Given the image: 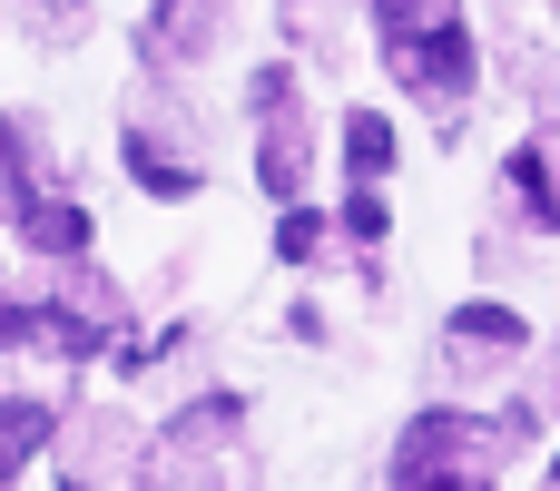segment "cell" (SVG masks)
Here are the masks:
<instances>
[{"label":"cell","instance_id":"9c48e42d","mask_svg":"<svg viewBox=\"0 0 560 491\" xmlns=\"http://www.w3.org/2000/svg\"><path fill=\"white\" fill-rule=\"evenodd\" d=\"M502 177H512V207H522L541 236H560V128H532Z\"/></svg>","mask_w":560,"mask_h":491},{"label":"cell","instance_id":"5bb4252c","mask_svg":"<svg viewBox=\"0 0 560 491\" xmlns=\"http://www.w3.org/2000/svg\"><path fill=\"white\" fill-rule=\"evenodd\" d=\"M20 10H30L39 39H79V30H89V0H20Z\"/></svg>","mask_w":560,"mask_h":491},{"label":"cell","instance_id":"5b68a950","mask_svg":"<svg viewBox=\"0 0 560 491\" xmlns=\"http://www.w3.org/2000/svg\"><path fill=\"white\" fill-rule=\"evenodd\" d=\"M246 118H256V177H266V197H305V177H315V118H305L295 69H256L246 79Z\"/></svg>","mask_w":560,"mask_h":491},{"label":"cell","instance_id":"e0dca14e","mask_svg":"<svg viewBox=\"0 0 560 491\" xmlns=\"http://www.w3.org/2000/svg\"><path fill=\"white\" fill-rule=\"evenodd\" d=\"M551 472H560V463H551Z\"/></svg>","mask_w":560,"mask_h":491},{"label":"cell","instance_id":"ba28073f","mask_svg":"<svg viewBox=\"0 0 560 491\" xmlns=\"http://www.w3.org/2000/svg\"><path fill=\"white\" fill-rule=\"evenodd\" d=\"M128 433H138V423H128V413H108V404H98V413H79V423H69V443H59V472H69V482H118V472H138V443H128Z\"/></svg>","mask_w":560,"mask_h":491},{"label":"cell","instance_id":"9a60e30c","mask_svg":"<svg viewBox=\"0 0 560 491\" xmlns=\"http://www.w3.org/2000/svg\"><path fill=\"white\" fill-rule=\"evenodd\" d=\"M345 236H354V246H384V197H374V187L345 197Z\"/></svg>","mask_w":560,"mask_h":491},{"label":"cell","instance_id":"8992f818","mask_svg":"<svg viewBox=\"0 0 560 491\" xmlns=\"http://www.w3.org/2000/svg\"><path fill=\"white\" fill-rule=\"evenodd\" d=\"M522 354H532V325H522L502 295H482V305H453V315H443V374H453V384H512V374H522Z\"/></svg>","mask_w":560,"mask_h":491},{"label":"cell","instance_id":"30bf717a","mask_svg":"<svg viewBox=\"0 0 560 491\" xmlns=\"http://www.w3.org/2000/svg\"><path fill=\"white\" fill-rule=\"evenodd\" d=\"M10 226H20L39 256H89V207H69L59 187H30V197L10 207Z\"/></svg>","mask_w":560,"mask_h":491},{"label":"cell","instance_id":"52a82bcc","mask_svg":"<svg viewBox=\"0 0 560 491\" xmlns=\"http://www.w3.org/2000/svg\"><path fill=\"white\" fill-rule=\"evenodd\" d=\"M226 39V0H158L148 20V69H197Z\"/></svg>","mask_w":560,"mask_h":491},{"label":"cell","instance_id":"7c38bea8","mask_svg":"<svg viewBox=\"0 0 560 491\" xmlns=\"http://www.w3.org/2000/svg\"><path fill=\"white\" fill-rule=\"evenodd\" d=\"M30 453H49V404H0V482H10Z\"/></svg>","mask_w":560,"mask_h":491},{"label":"cell","instance_id":"277c9868","mask_svg":"<svg viewBox=\"0 0 560 491\" xmlns=\"http://www.w3.org/2000/svg\"><path fill=\"white\" fill-rule=\"evenodd\" d=\"M512 443L482 413H413L394 443V482H502Z\"/></svg>","mask_w":560,"mask_h":491},{"label":"cell","instance_id":"8fae6325","mask_svg":"<svg viewBox=\"0 0 560 491\" xmlns=\"http://www.w3.org/2000/svg\"><path fill=\"white\" fill-rule=\"evenodd\" d=\"M345 167H354V187H374V177L394 167V128H384L374 108H345Z\"/></svg>","mask_w":560,"mask_h":491},{"label":"cell","instance_id":"2e32d148","mask_svg":"<svg viewBox=\"0 0 560 491\" xmlns=\"http://www.w3.org/2000/svg\"><path fill=\"white\" fill-rule=\"evenodd\" d=\"M502 10H541V0H502Z\"/></svg>","mask_w":560,"mask_h":491},{"label":"cell","instance_id":"7a4b0ae2","mask_svg":"<svg viewBox=\"0 0 560 491\" xmlns=\"http://www.w3.org/2000/svg\"><path fill=\"white\" fill-rule=\"evenodd\" d=\"M148 482H217V472H246V404L236 394H197L167 413V433L138 453Z\"/></svg>","mask_w":560,"mask_h":491},{"label":"cell","instance_id":"6da1fadb","mask_svg":"<svg viewBox=\"0 0 560 491\" xmlns=\"http://www.w3.org/2000/svg\"><path fill=\"white\" fill-rule=\"evenodd\" d=\"M374 39H384V69L433 108H463L482 79V39L463 0H374Z\"/></svg>","mask_w":560,"mask_h":491},{"label":"cell","instance_id":"3957f363","mask_svg":"<svg viewBox=\"0 0 560 491\" xmlns=\"http://www.w3.org/2000/svg\"><path fill=\"white\" fill-rule=\"evenodd\" d=\"M118 157H128V177H138L148 197H197V187H207V138H197V108H177V98H158V89L128 108Z\"/></svg>","mask_w":560,"mask_h":491},{"label":"cell","instance_id":"4fadbf2b","mask_svg":"<svg viewBox=\"0 0 560 491\" xmlns=\"http://www.w3.org/2000/svg\"><path fill=\"white\" fill-rule=\"evenodd\" d=\"M276 256H285V266H315V256H325V217L285 197V226H276Z\"/></svg>","mask_w":560,"mask_h":491}]
</instances>
